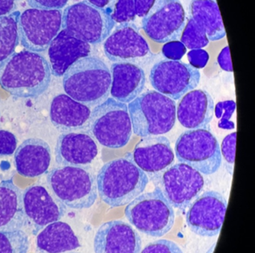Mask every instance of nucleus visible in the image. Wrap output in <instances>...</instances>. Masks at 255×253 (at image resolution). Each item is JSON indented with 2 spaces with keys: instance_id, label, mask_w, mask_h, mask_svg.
Returning a JSON list of instances; mask_svg holds the SVG:
<instances>
[{
  "instance_id": "nucleus-1",
  "label": "nucleus",
  "mask_w": 255,
  "mask_h": 253,
  "mask_svg": "<svg viewBox=\"0 0 255 253\" xmlns=\"http://www.w3.org/2000/svg\"><path fill=\"white\" fill-rule=\"evenodd\" d=\"M51 75L50 64L38 52H14L0 63V86L14 97H39L50 86Z\"/></svg>"
},
{
  "instance_id": "nucleus-2",
  "label": "nucleus",
  "mask_w": 255,
  "mask_h": 253,
  "mask_svg": "<svg viewBox=\"0 0 255 253\" xmlns=\"http://www.w3.org/2000/svg\"><path fill=\"white\" fill-rule=\"evenodd\" d=\"M101 200L112 208L125 206L142 194L147 175L135 164L132 153L104 165L96 178Z\"/></svg>"
},
{
  "instance_id": "nucleus-3",
  "label": "nucleus",
  "mask_w": 255,
  "mask_h": 253,
  "mask_svg": "<svg viewBox=\"0 0 255 253\" xmlns=\"http://www.w3.org/2000/svg\"><path fill=\"white\" fill-rule=\"evenodd\" d=\"M66 94L86 106L95 107L109 98L112 74L98 57L89 56L74 62L63 75Z\"/></svg>"
},
{
  "instance_id": "nucleus-4",
  "label": "nucleus",
  "mask_w": 255,
  "mask_h": 253,
  "mask_svg": "<svg viewBox=\"0 0 255 253\" xmlns=\"http://www.w3.org/2000/svg\"><path fill=\"white\" fill-rule=\"evenodd\" d=\"M128 107L132 132L141 137L165 134L175 124V101L154 90L140 94Z\"/></svg>"
},
{
  "instance_id": "nucleus-5",
  "label": "nucleus",
  "mask_w": 255,
  "mask_h": 253,
  "mask_svg": "<svg viewBox=\"0 0 255 253\" xmlns=\"http://www.w3.org/2000/svg\"><path fill=\"white\" fill-rule=\"evenodd\" d=\"M47 180L53 194L71 209H88L98 199L96 178L84 166L56 168Z\"/></svg>"
},
{
  "instance_id": "nucleus-6",
  "label": "nucleus",
  "mask_w": 255,
  "mask_h": 253,
  "mask_svg": "<svg viewBox=\"0 0 255 253\" xmlns=\"http://www.w3.org/2000/svg\"><path fill=\"white\" fill-rule=\"evenodd\" d=\"M88 128L103 146L113 149L123 148L129 142L132 133L128 105L109 97L94 108Z\"/></svg>"
},
{
  "instance_id": "nucleus-7",
  "label": "nucleus",
  "mask_w": 255,
  "mask_h": 253,
  "mask_svg": "<svg viewBox=\"0 0 255 253\" xmlns=\"http://www.w3.org/2000/svg\"><path fill=\"white\" fill-rule=\"evenodd\" d=\"M125 214L137 230L154 238L168 234L175 221L174 208L156 189L135 198L128 204Z\"/></svg>"
},
{
  "instance_id": "nucleus-8",
  "label": "nucleus",
  "mask_w": 255,
  "mask_h": 253,
  "mask_svg": "<svg viewBox=\"0 0 255 253\" xmlns=\"http://www.w3.org/2000/svg\"><path fill=\"white\" fill-rule=\"evenodd\" d=\"M116 22L106 8L87 0L68 6L62 12V29L89 44H98L107 38Z\"/></svg>"
},
{
  "instance_id": "nucleus-9",
  "label": "nucleus",
  "mask_w": 255,
  "mask_h": 253,
  "mask_svg": "<svg viewBox=\"0 0 255 253\" xmlns=\"http://www.w3.org/2000/svg\"><path fill=\"white\" fill-rule=\"evenodd\" d=\"M175 155L180 163L203 175H213L222 164L220 145L210 130L195 129L183 132L176 141Z\"/></svg>"
},
{
  "instance_id": "nucleus-10",
  "label": "nucleus",
  "mask_w": 255,
  "mask_h": 253,
  "mask_svg": "<svg viewBox=\"0 0 255 253\" xmlns=\"http://www.w3.org/2000/svg\"><path fill=\"white\" fill-rule=\"evenodd\" d=\"M155 189L173 208L185 210L199 196L204 186V177L184 163H177L151 178Z\"/></svg>"
},
{
  "instance_id": "nucleus-11",
  "label": "nucleus",
  "mask_w": 255,
  "mask_h": 253,
  "mask_svg": "<svg viewBox=\"0 0 255 253\" xmlns=\"http://www.w3.org/2000/svg\"><path fill=\"white\" fill-rule=\"evenodd\" d=\"M62 28L61 10L29 8L20 13L18 31L20 43L26 50L44 52Z\"/></svg>"
},
{
  "instance_id": "nucleus-12",
  "label": "nucleus",
  "mask_w": 255,
  "mask_h": 253,
  "mask_svg": "<svg viewBox=\"0 0 255 253\" xmlns=\"http://www.w3.org/2000/svg\"><path fill=\"white\" fill-rule=\"evenodd\" d=\"M201 78L198 69L181 61L162 60L150 70V83L155 90L174 100L198 86Z\"/></svg>"
},
{
  "instance_id": "nucleus-13",
  "label": "nucleus",
  "mask_w": 255,
  "mask_h": 253,
  "mask_svg": "<svg viewBox=\"0 0 255 253\" xmlns=\"http://www.w3.org/2000/svg\"><path fill=\"white\" fill-rule=\"evenodd\" d=\"M186 25V13L180 0H156L143 16L145 34L156 43L178 40Z\"/></svg>"
},
{
  "instance_id": "nucleus-14",
  "label": "nucleus",
  "mask_w": 255,
  "mask_h": 253,
  "mask_svg": "<svg viewBox=\"0 0 255 253\" xmlns=\"http://www.w3.org/2000/svg\"><path fill=\"white\" fill-rule=\"evenodd\" d=\"M105 55L113 62H128L145 64L153 54L148 43L138 31V27L131 22L118 25L104 43Z\"/></svg>"
},
{
  "instance_id": "nucleus-15",
  "label": "nucleus",
  "mask_w": 255,
  "mask_h": 253,
  "mask_svg": "<svg viewBox=\"0 0 255 253\" xmlns=\"http://www.w3.org/2000/svg\"><path fill=\"white\" fill-rule=\"evenodd\" d=\"M225 198L216 191L204 192L189 205L186 221L195 235L206 238L220 233L226 214Z\"/></svg>"
},
{
  "instance_id": "nucleus-16",
  "label": "nucleus",
  "mask_w": 255,
  "mask_h": 253,
  "mask_svg": "<svg viewBox=\"0 0 255 253\" xmlns=\"http://www.w3.org/2000/svg\"><path fill=\"white\" fill-rule=\"evenodd\" d=\"M23 208L26 223L32 225L34 234L50 223L59 221L65 216L66 206L53 194L50 189L32 185L23 193Z\"/></svg>"
},
{
  "instance_id": "nucleus-17",
  "label": "nucleus",
  "mask_w": 255,
  "mask_h": 253,
  "mask_svg": "<svg viewBox=\"0 0 255 253\" xmlns=\"http://www.w3.org/2000/svg\"><path fill=\"white\" fill-rule=\"evenodd\" d=\"M141 238L129 223L123 220L104 223L94 240L95 253H140Z\"/></svg>"
},
{
  "instance_id": "nucleus-18",
  "label": "nucleus",
  "mask_w": 255,
  "mask_h": 253,
  "mask_svg": "<svg viewBox=\"0 0 255 253\" xmlns=\"http://www.w3.org/2000/svg\"><path fill=\"white\" fill-rule=\"evenodd\" d=\"M135 164L149 179L168 169L174 161V154L168 138L159 136L141 137L132 153Z\"/></svg>"
},
{
  "instance_id": "nucleus-19",
  "label": "nucleus",
  "mask_w": 255,
  "mask_h": 253,
  "mask_svg": "<svg viewBox=\"0 0 255 253\" xmlns=\"http://www.w3.org/2000/svg\"><path fill=\"white\" fill-rule=\"evenodd\" d=\"M55 153L61 166H86L96 158L98 148L88 133L71 132L59 136Z\"/></svg>"
},
{
  "instance_id": "nucleus-20",
  "label": "nucleus",
  "mask_w": 255,
  "mask_h": 253,
  "mask_svg": "<svg viewBox=\"0 0 255 253\" xmlns=\"http://www.w3.org/2000/svg\"><path fill=\"white\" fill-rule=\"evenodd\" d=\"M214 109V101L207 91L192 90L182 97L176 108V117L183 127L189 130H207Z\"/></svg>"
},
{
  "instance_id": "nucleus-21",
  "label": "nucleus",
  "mask_w": 255,
  "mask_h": 253,
  "mask_svg": "<svg viewBox=\"0 0 255 253\" xmlns=\"http://www.w3.org/2000/svg\"><path fill=\"white\" fill-rule=\"evenodd\" d=\"M90 53L89 43L73 37L65 29L61 30L48 47L52 73L56 76H63L74 62Z\"/></svg>"
},
{
  "instance_id": "nucleus-22",
  "label": "nucleus",
  "mask_w": 255,
  "mask_h": 253,
  "mask_svg": "<svg viewBox=\"0 0 255 253\" xmlns=\"http://www.w3.org/2000/svg\"><path fill=\"white\" fill-rule=\"evenodd\" d=\"M110 94L122 103H130L142 93L146 83L145 73L137 64L115 62L111 67Z\"/></svg>"
},
{
  "instance_id": "nucleus-23",
  "label": "nucleus",
  "mask_w": 255,
  "mask_h": 253,
  "mask_svg": "<svg viewBox=\"0 0 255 253\" xmlns=\"http://www.w3.org/2000/svg\"><path fill=\"white\" fill-rule=\"evenodd\" d=\"M90 108L66 94L53 98L50 105V116L53 125L62 132L76 131L88 127Z\"/></svg>"
},
{
  "instance_id": "nucleus-24",
  "label": "nucleus",
  "mask_w": 255,
  "mask_h": 253,
  "mask_svg": "<svg viewBox=\"0 0 255 253\" xmlns=\"http://www.w3.org/2000/svg\"><path fill=\"white\" fill-rule=\"evenodd\" d=\"M16 169L22 176L35 178L47 172L51 162L50 145L41 139H28L16 149Z\"/></svg>"
},
{
  "instance_id": "nucleus-25",
  "label": "nucleus",
  "mask_w": 255,
  "mask_h": 253,
  "mask_svg": "<svg viewBox=\"0 0 255 253\" xmlns=\"http://www.w3.org/2000/svg\"><path fill=\"white\" fill-rule=\"evenodd\" d=\"M26 225L23 193L12 180L0 182V232L20 230Z\"/></svg>"
},
{
  "instance_id": "nucleus-26",
  "label": "nucleus",
  "mask_w": 255,
  "mask_h": 253,
  "mask_svg": "<svg viewBox=\"0 0 255 253\" xmlns=\"http://www.w3.org/2000/svg\"><path fill=\"white\" fill-rule=\"evenodd\" d=\"M37 248L45 253H65L80 247L78 238L68 223L54 222L38 234Z\"/></svg>"
},
{
  "instance_id": "nucleus-27",
  "label": "nucleus",
  "mask_w": 255,
  "mask_h": 253,
  "mask_svg": "<svg viewBox=\"0 0 255 253\" xmlns=\"http://www.w3.org/2000/svg\"><path fill=\"white\" fill-rule=\"evenodd\" d=\"M191 18L205 31L209 40H218L226 35L219 6L215 0H192Z\"/></svg>"
},
{
  "instance_id": "nucleus-28",
  "label": "nucleus",
  "mask_w": 255,
  "mask_h": 253,
  "mask_svg": "<svg viewBox=\"0 0 255 253\" xmlns=\"http://www.w3.org/2000/svg\"><path fill=\"white\" fill-rule=\"evenodd\" d=\"M17 10L5 16H0V63L15 52L20 41Z\"/></svg>"
},
{
  "instance_id": "nucleus-29",
  "label": "nucleus",
  "mask_w": 255,
  "mask_h": 253,
  "mask_svg": "<svg viewBox=\"0 0 255 253\" xmlns=\"http://www.w3.org/2000/svg\"><path fill=\"white\" fill-rule=\"evenodd\" d=\"M29 239L23 230L0 232V253H27Z\"/></svg>"
},
{
  "instance_id": "nucleus-30",
  "label": "nucleus",
  "mask_w": 255,
  "mask_h": 253,
  "mask_svg": "<svg viewBox=\"0 0 255 253\" xmlns=\"http://www.w3.org/2000/svg\"><path fill=\"white\" fill-rule=\"evenodd\" d=\"M180 42L192 50L205 47L209 43V39L205 31L190 18L180 36Z\"/></svg>"
},
{
  "instance_id": "nucleus-31",
  "label": "nucleus",
  "mask_w": 255,
  "mask_h": 253,
  "mask_svg": "<svg viewBox=\"0 0 255 253\" xmlns=\"http://www.w3.org/2000/svg\"><path fill=\"white\" fill-rule=\"evenodd\" d=\"M105 8L115 22L126 23L135 17L134 0H111Z\"/></svg>"
},
{
  "instance_id": "nucleus-32",
  "label": "nucleus",
  "mask_w": 255,
  "mask_h": 253,
  "mask_svg": "<svg viewBox=\"0 0 255 253\" xmlns=\"http://www.w3.org/2000/svg\"><path fill=\"white\" fill-rule=\"evenodd\" d=\"M235 109L236 103L233 100L220 102L216 105L214 112L216 116L220 119L219 123V127L227 130L234 128V122L230 121V119L232 117Z\"/></svg>"
},
{
  "instance_id": "nucleus-33",
  "label": "nucleus",
  "mask_w": 255,
  "mask_h": 253,
  "mask_svg": "<svg viewBox=\"0 0 255 253\" xmlns=\"http://www.w3.org/2000/svg\"><path fill=\"white\" fill-rule=\"evenodd\" d=\"M140 253H183V252L173 241L160 239L147 244Z\"/></svg>"
},
{
  "instance_id": "nucleus-34",
  "label": "nucleus",
  "mask_w": 255,
  "mask_h": 253,
  "mask_svg": "<svg viewBox=\"0 0 255 253\" xmlns=\"http://www.w3.org/2000/svg\"><path fill=\"white\" fill-rule=\"evenodd\" d=\"M16 136L11 132L0 130V155H11L17 149Z\"/></svg>"
},
{
  "instance_id": "nucleus-35",
  "label": "nucleus",
  "mask_w": 255,
  "mask_h": 253,
  "mask_svg": "<svg viewBox=\"0 0 255 253\" xmlns=\"http://www.w3.org/2000/svg\"><path fill=\"white\" fill-rule=\"evenodd\" d=\"M164 56L170 60L180 61L186 54V48L183 43L177 40L165 43L162 49Z\"/></svg>"
},
{
  "instance_id": "nucleus-36",
  "label": "nucleus",
  "mask_w": 255,
  "mask_h": 253,
  "mask_svg": "<svg viewBox=\"0 0 255 253\" xmlns=\"http://www.w3.org/2000/svg\"><path fill=\"white\" fill-rule=\"evenodd\" d=\"M236 141H237V133H231L225 136L222 141L221 154L223 155L224 158L227 163L234 165L235 160Z\"/></svg>"
},
{
  "instance_id": "nucleus-37",
  "label": "nucleus",
  "mask_w": 255,
  "mask_h": 253,
  "mask_svg": "<svg viewBox=\"0 0 255 253\" xmlns=\"http://www.w3.org/2000/svg\"><path fill=\"white\" fill-rule=\"evenodd\" d=\"M69 0H27L32 8L41 10H61L68 4Z\"/></svg>"
},
{
  "instance_id": "nucleus-38",
  "label": "nucleus",
  "mask_w": 255,
  "mask_h": 253,
  "mask_svg": "<svg viewBox=\"0 0 255 253\" xmlns=\"http://www.w3.org/2000/svg\"><path fill=\"white\" fill-rule=\"evenodd\" d=\"M189 64L195 68H204L209 61V54L202 49H192L188 53Z\"/></svg>"
},
{
  "instance_id": "nucleus-39",
  "label": "nucleus",
  "mask_w": 255,
  "mask_h": 253,
  "mask_svg": "<svg viewBox=\"0 0 255 253\" xmlns=\"http://www.w3.org/2000/svg\"><path fill=\"white\" fill-rule=\"evenodd\" d=\"M218 63L222 70L228 72L234 71L232 61H231V53H230L229 46H225L222 49L218 56Z\"/></svg>"
},
{
  "instance_id": "nucleus-40",
  "label": "nucleus",
  "mask_w": 255,
  "mask_h": 253,
  "mask_svg": "<svg viewBox=\"0 0 255 253\" xmlns=\"http://www.w3.org/2000/svg\"><path fill=\"white\" fill-rule=\"evenodd\" d=\"M156 0H134L135 15L142 17L147 14Z\"/></svg>"
},
{
  "instance_id": "nucleus-41",
  "label": "nucleus",
  "mask_w": 255,
  "mask_h": 253,
  "mask_svg": "<svg viewBox=\"0 0 255 253\" xmlns=\"http://www.w3.org/2000/svg\"><path fill=\"white\" fill-rule=\"evenodd\" d=\"M17 0H0V16L12 13Z\"/></svg>"
},
{
  "instance_id": "nucleus-42",
  "label": "nucleus",
  "mask_w": 255,
  "mask_h": 253,
  "mask_svg": "<svg viewBox=\"0 0 255 253\" xmlns=\"http://www.w3.org/2000/svg\"><path fill=\"white\" fill-rule=\"evenodd\" d=\"M87 1L96 7L105 8L111 0H87Z\"/></svg>"
},
{
  "instance_id": "nucleus-43",
  "label": "nucleus",
  "mask_w": 255,
  "mask_h": 253,
  "mask_svg": "<svg viewBox=\"0 0 255 253\" xmlns=\"http://www.w3.org/2000/svg\"></svg>"
}]
</instances>
